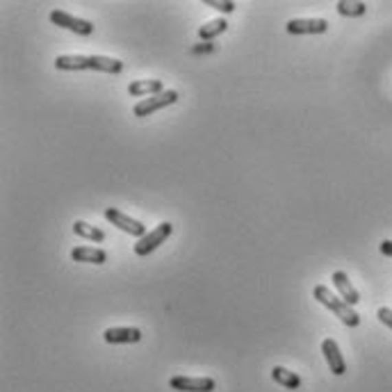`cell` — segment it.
<instances>
[{"instance_id":"obj_9","label":"cell","mask_w":392,"mask_h":392,"mask_svg":"<svg viewBox=\"0 0 392 392\" xmlns=\"http://www.w3.org/2000/svg\"><path fill=\"white\" fill-rule=\"evenodd\" d=\"M322 354H324V358H326V365L331 367L333 374L342 376V374L347 372V362H345V358H342V351H340L338 342L333 340V338H326L322 342Z\"/></svg>"},{"instance_id":"obj_4","label":"cell","mask_w":392,"mask_h":392,"mask_svg":"<svg viewBox=\"0 0 392 392\" xmlns=\"http://www.w3.org/2000/svg\"><path fill=\"white\" fill-rule=\"evenodd\" d=\"M171 231H174V226H171L169 222L158 224L151 233H146L144 238L137 240V244H135V253H137V255H148L151 251H155V249H158L162 242L169 238Z\"/></svg>"},{"instance_id":"obj_16","label":"cell","mask_w":392,"mask_h":392,"mask_svg":"<svg viewBox=\"0 0 392 392\" xmlns=\"http://www.w3.org/2000/svg\"><path fill=\"white\" fill-rule=\"evenodd\" d=\"M226 27H228V23L224 19H212L205 25L198 27V37H201V39H212V37H217V34L226 32Z\"/></svg>"},{"instance_id":"obj_3","label":"cell","mask_w":392,"mask_h":392,"mask_svg":"<svg viewBox=\"0 0 392 392\" xmlns=\"http://www.w3.org/2000/svg\"><path fill=\"white\" fill-rule=\"evenodd\" d=\"M178 101V91L176 89H165L162 94H155V96H148V98H141V101L135 105V117H151L153 112H158L167 105H174Z\"/></svg>"},{"instance_id":"obj_7","label":"cell","mask_w":392,"mask_h":392,"mask_svg":"<svg viewBox=\"0 0 392 392\" xmlns=\"http://www.w3.org/2000/svg\"><path fill=\"white\" fill-rule=\"evenodd\" d=\"M51 21H53L55 25L67 27V30L80 34V37H89V34L94 32V25H91L89 21L78 19V16H71L69 12H62V10H53V12H51Z\"/></svg>"},{"instance_id":"obj_19","label":"cell","mask_w":392,"mask_h":392,"mask_svg":"<svg viewBox=\"0 0 392 392\" xmlns=\"http://www.w3.org/2000/svg\"><path fill=\"white\" fill-rule=\"evenodd\" d=\"M376 317H379L381 322L388 326V329H392V310H390V308H379V312H376Z\"/></svg>"},{"instance_id":"obj_18","label":"cell","mask_w":392,"mask_h":392,"mask_svg":"<svg viewBox=\"0 0 392 392\" xmlns=\"http://www.w3.org/2000/svg\"><path fill=\"white\" fill-rule=\"evenodd\" d=\"M208 7H215L217 12H224V14H231L235 10V3L233 0H205Z\"/></svg>"},{"instance_id":"obj_8","label":"cell","mask_w":392,"mask_h":392,"mask_svg":"<svg viewBox=\"0 0 392 392\" xmlns=\"http://www.w3.org/2000/svg\"><path fill=\"white\" fill-rule=\"evenodd\" d=\"M290 34H324L329 30V21L326 19H292L288 21Z\"/></svg>"},{"instance_id":"obj_10","label":"cell","mask_w":392,"mask_h":392,"mask_svg":"<svg viewBox=\"0 0 392 392\" xmlns=\"http://www.w3.org/2000/svg\"><path fill=\"white\" fill-rule=\"evenodd\" d=\"M105 342L110 345H135V342L141 340V331L135 329V326H114L103 333Z\"/></svg>"},{"instance_id":"obj_1","label":"cell","mask_w":392,"mask_h":392,"mask_svg":"<svg viewBox=\"0 0 392 392\" xmlns=\"http://www.w3.org/2000/svg\"><path fill=\"white\" fill-rule=\"evenodd\" d=\"M55 69L60 71H103L117 76L124 71V62L105 55H60L55 60Z\"/></svg>"},{"instance_id":"obj_21","label":"cell","mask_w":392,"mask_h":392,"mask_svg":"<svg viewBox=\"0 0 392 392\" xmlns=\"http://www.w3.org/2000/svg\"><path fill=\"white\" fill-rule=\"evenodd\" d=\"M201 51H212V46H196L194 53H201Z\"/></svg>"},{"instance_id":"obj_11","label":"cell","mask_w":392,"mask_h":392,"mask_svg":"<svg viewBox=\"0 0 392 392\" xmlns=\"http://www.w3.org/2000/svg\"><path fill=\"white\" fill-rule=\"evenodd\" d=\"M331 281H333V285H336V290L340 292V297L345 299L349 305H356V303L360 301L358 290L354 288L351 281H349V276L345 272H336V274L331 276Z\"/></svg>"},{"instance_id":"obj_5","label":"cell","mask_w":392,"mask_h":392,"mask_svg":"<svg viewBox=\"0 0 392 392\" xmlns=\"http://www.w3.org/2000/svg\"><path fill=\"white\" fill-rule=\"evenodd\" d=\"M105 219H108V222H112V226L121 228L124 233L132 235V238H139V240H141V238H144V235L148 233L144 224L137 222V219L124 215V212L117 210V208H105Z\"/></svg>"},{"instance_id":"obj_15","label":"cell","mask_w":392,"mask_h":392,"mask_svg":"<svg viewBox=\"0 0 392 392\" xmlns=\"http://www.w3.org/2000/svg\"><path fill=\"white\" fill-rule=\"evenodd\" d=\"M73 233L80 235V238H84V240H91V242H103L105 240V233L101 231V228L89 226L87 222H76L73 224Z\"/></svg>"},{"instance_id":"obj_6","label":"cell","mask_w":392,"mask_h":392,"mask_svg":"<svg viewBox=\"0 0 392 392\" xmlns=\"http://www.w3.org/2000/svg\"><path fill=\"white\" fill-rule=\"evenodd\" d=\"M169 383L178 392H212L217 388V381L210 376H174Z\"/></svg>"},{"instance_id":"obj_20","label":"cell","mask_w":392,"mask_h":392,"mask_svg":"<svg viewBox=\"0 0 392 392\" xmlns=\"http://www.w3.org/2000/svg\"><path fill=\"white\" fill-rule=\"evenodd\" d=\"M379 249H381V253H383V255H388V258H392V240H383L381 244H379Z\"/></svg>"},{"instance_id":"obj_12","label":"cell","mask_w":392,"mask_h":392,"mask_svg":"<svg viewBox=\"0 0 392 392\" xmlns=\"http://www.w3.org/2000/svg\"><path fill=\"white\" fill-rule=\"evenodd\" d=\"M71 258L76 262H94V265H103L108 260V251L103 249H94V246H76L71 251Z\"/></svg>"},{"instance_id":"obj_13","label":"cell","mask_w":392,"mask_h":392,"mask_svg":"<svg viewBox=\"0 0 392 392\" xmlns=\"http://www.w3.org/2000/svg\"><path fill=\"white\" fill-rule=\"evenodd\" d=\"M165 91V84L160 80H135L128 87V94L130 96H155Z\"/></svg>"},{"instance_id":"obj_17","label":"cell","mask_w":392,"mask_h":392,"mask_svg":"<svg viewBox=\"0 0 392 392\" xmlns=\"http://www.w3.org/2000/svg\"><path fill=\"white\" fill-rule=\"evenodd\" d=\"M336 10L340 16H362L367 12V5L365 3H349V0H340L336 5Z\"/></svg>"},{"instance_id":"obj_2","label":"cell","mask_w":392,"mask_h":392,"mask_svg":"<svg viewBox=\"0 0 392 392\" xmlns=\"http://www.w3.org/2000/svg\"><path fill=\"white\" fill-rule=\"evenodd\" d=\"M312 295H315L317 301L322 303V305H326V308H329L333 315L340 319L342 324L349 326V329H356V326L360 324V315H358V312H356L342 297L333 295V292L326 288V285H315Z\"/></svg>"},{"instance_id":"obj_14","label":"cell","mask_w":392,"mask_h":392,"mask_svg":"<svg viewBox=\"0 0 392 392\" xmlns=\"http://www.w3.org/2000/svg\"><path fill=\"white\" fill-rule=\"evenodd\" d=\"M272 379L279 383V386L283 388H292V390H297L299 386H301V379L295 374V372H290V369H285V367H274L272 369Z\"/></svg>"}]
</instances>
